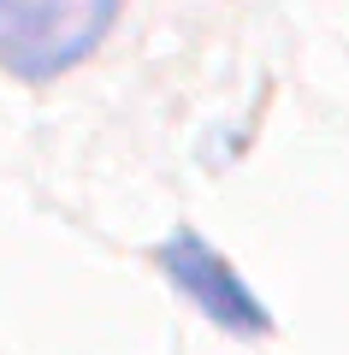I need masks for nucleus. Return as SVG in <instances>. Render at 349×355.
<instances>
[{
	"label": "nucleus",
	"mask_w": 349,
	"mask_h": 355,
	"mask_svg": "<svg viewBox=\"0 0 349 355\" xmlns=\"http://www.w3.org/2000/svg\"><path fill=\"white\" fill-rule=\"evenodd\" d=\"M119 0H0V65L24 83L83 65L107 42Z\"/></svg>",
	"instance_id": "nucleus-1"
},
{
	"label": "nucleus",
	"mask_w": 349,
	"mask_h": 355,
	"mask_svg": "<svg viewBox=\"0 0 349 355\" xmlns=\"http://www.w3.org/2000/svg\"><path fill=\"white\" fill-rule=\"evenodd\" d=\"M160 266H166V279H172L207 320H219L225 331H273V320L255 302V291L225 266V254L213 249V243L196 237V231L166 237L160 243Z\"/></svg>",
	"instance_id": "nucleus-2"
}]
</instances>
